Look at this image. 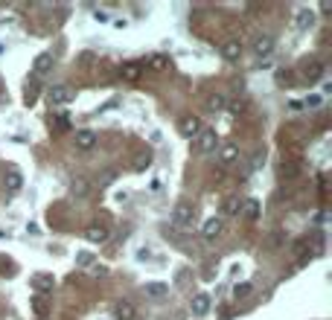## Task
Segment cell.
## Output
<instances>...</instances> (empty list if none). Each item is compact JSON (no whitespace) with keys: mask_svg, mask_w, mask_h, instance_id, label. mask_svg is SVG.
Segmentation results:
<instances>
[{"mask_svg":"<svg viewBox=\"0 0 332 320\" xmlns=\"http://www.w3.org/2000/svg\"><path fill=\"white\" fill-rule=\"evenodd\" d=\"M172 222L178 224V227H192V222H196L192 207H189V204H178L175 210H172Z\"/></svg>","mask_w":332,"mask_h":320,"instance_id":"cell-1","label":"cell"},{"mask_svg":"<svg viewBox=\"0 0 332 320\" xmlns=\"http://www.w3.org/2000/svg\"><path fill=\"white\" fill-rule=\"evenodd\" d=\"M73 143H76V149L82 151H90L93 146L99 143L96 131H90V128H82V131H76V137H73Z\"/></svg>","mask_w":332,"mask_h":320,"instance_id":"cell-2","label":"cell"},{"mask_svg":"<svg viewBox=\"0 0 332 320\" xmlns=\"http://www.w3.org/2000/svg\"><path fill=\"white\" fill-rule=\"evenodd\" d=\"M47 99H50L53 105H64V102L73 99V90L67 88V85H53V88L47 90Z\"/></svg>","mask_w":332,"mask_h":320,"instance_id":"cell-3","label":"cell"},{"mask_svg":"<svg viewBox=\"0 0 332 320\" xmlns=\"http://www.w3.org/2000/svg\"><path fill=\"white\" fill-rule=\"evenodd\" d=\"M196 146L198 151H213L216 146H219V137H216V131H210V128H201L196 137Z\"/></svg>","mask_w":332,"mask_h":320,"instance_id":"cell-4","label":"cell"},{"mask_svg":"<svg viewBox=\"0 0 332 320\" xmlns=\"http://www.w3.org/2000/svg\"><path fill=\"white\" fill-rule=\"evenodd\" d=\"M178 131L184 134V137H198V131H201V119L198 116H184L178 125Z\"/></svg>","mask_w":332,"mask_h":320,"instance_id":"cell-5","label":"cell"},{"mask_svg":"<svg viewBox=\"0 0 332 320\" xmlns=\"http://www.w3.org/2000/svg\"><path fill=\"white\" fill-rule=\"evenodd\" d=\"M32 70L41 76V73H50L53 70V53H38L35 62H32Z\"/></svg>","mask_w":332,"mask_h":320,"instance_id":"cell-6","label":"cell"},{"mask_svg":"<svg viewBox=\"0 0 332 320\" xmlns=\"http://www.w3.org/2000/svg\"><path fill=\"white\" fill-rule=\"evenodd\" d=\"M85 239L93 242V245H102V242L108 239V227H102V224H90L88 230H85Z\"/></svg>","mask_w":332,"mask_h":320,"instance_id":"cell-7","label":"cell"},{"mask_svg":"<svg viewBox=\"0 0 332 320\" xmlns=\"http://www.w3.org/2000/svg\"><path fill=\"white\" fill-rule=\"evenodd\" d=\"M271 50H274V38H271V35H260L257 41H253V53L260 55V58L271 55Z\"/></svg>","mask_w":332,"mask_h":320,"instance_id":"cell-8","label":"cell"},{"mask_svg":"<svg viewBox=\"0 0 332 320\" xmlns=\"http://www.w3.org/2000/svg\"><path fill=\"white\" fill-rule=\"evenodd\" d=\"M134 314H137L134 306H131V303H126V300L114 306V317H117V320H134Z\"/></svg>","mask_w":332,"mask_h":320,"instance_id":"cell-9","label":"cell"},{"mask_svg":"<svg viewBox=\"0 0 332 320\" xmlns=\"http://www.w3.org/2000/svg\"><path fill=\"white\" fill-rule=\"evenodd\" d=\"M222 227H225L222 218H207L204 222V239H216V236L222 233Z\"/></svg>","mask_w":332,"mask_h":320,"instance_id":"cell-10","label":"cell"},{"mask_svg":"<svg viewBox=\"0 0 332 320\" xmlns=\"http://www.w3.org/2000/svg\"><path fill=\"white\" fill-rule=\"evenodd\" d=\"M192 311H196L198 317H204L207 311H210V297L207 294H196L192 297Z\"/></svg>","mask_w":332,"mask_h":320,"instance_id":"cell-11","label":"cell"},{"mask_svg":"<svg viewBox=\"0 0 332 320\" xmlns=\"http://www.w3.org/2000/svg\"><path fill=\"white\" fill-rule=\"evenodd\" d=\"M146 294L154 297V300H161V297L169 294V285H166V283H146Z\"/></svg>","mask_w":332,"mask_h":320,"instance_id":"cell-12","label":"cell"},{"mask_svg":"<svg viewBox=\"0 0 332 320\" xmlns=\"http://www.w3.org/2000/svg\"><path fill=\"white\" fill-rule=\"evenodd\" d=\"M21 187H24L21 172H18V169H9V172H6V189H9V192H18Z\"/></svg>","mask_w":332,"mask_h":320,"instance_id":"cell-13","label":"cell"},{"mask_svg":"<svg viewBox=\"0 0 332 320\" xmlns=\"http://www.w3.org/2000/svg\"><path fill=\"white\" fill-rule=\"evenodd\" d=\"M222 55H225L227 62H239V55H242V47L236 44V41H227V44L222 47Z\"/></svg>","mask_w":332,"mask_h":320,"instance_id":"cell-14","label":"cell"},{"mask_svg":"<svg viewBox=\"0 0 332 320\" xmlns=\"http://www.w3.org/2000/svg\"><path fill=\"white\" fill-rule=\"evenodd\" d=\"M315 24V12L312 9H300L297 12V29H309Z\"/></svg>","mask_w":332,"mask_h":320,"instance_id":"cell-15","label":"cell"},{"mask_svg":"<svg viewBox=\"0 0 332 320\" xmlns=\"http://www.w3.org/2000/svg\"><path fill=\"white\" fill-rule=\"evenodd\" d=\"M120 73H123L128 82H134V79H140V64H137V62H126L123 67H120Z\"/></svg>","mask_w":332,"mask_h":320,"instance_id":"cell-16","label":"cell"},{"mask_svg":"<svg viewBox=\"0 0 332 320\" xmlns=\"http://www.w3.org/2000/svg\"><path fill=\"white\" fill-rule=\"evenodd\" d=\"M219 157H222V163H233V160L239 157V149H236V146H222Z\"/></svg>","mask_w":332,"mask_h":320,"instance_id":"cell-17","label":"cell"},{"mask_svg":"<svg viewBox=\"0 0 332 320\" xmlns=\"http://www.w3.org/2000/svg\"><path fill=\"white\" fill-rule=\"evenodd\" d=\"M149 67H152V70H166V67H169V58H166V55H152V58H149Z\"/></svg>","mask_w":332,"mask_h":320,"instance_id":"cell-18","label":"cell"},{"mask_svg":"<svg viewBox=\"0 0 332 320\" xmlns=\"http://www.w3.org/2000/svg\"><path fill=\"white\" fill-rule=\"evenodd\" d=\"M245 215H248V218H257V215H260V201H257V198H248V201H245Z\"/></svg>","mask_w":332,"mask_h":320,"instance_id":"cell-19","label":"cell"},{"mask_svg":"<svg viewBox=\"0 0 332 320\" xmlns=\"http://www.w3.org/2000/svg\"><path fill=\"white\" fill-rule=\"evenodd\" d=\"M35 288L41 294H47L50 288H53V279H50V276H35Z\"/></svg>","mask_w":332,"mask_h":320,"instance_id":"cell-20","label":"cell"},{"mask_svg":"<svg viewBox=\"0 0 332 320\" xmlns=\"http://www.w3.org/2000/svg\"><path fill=\"white\" fill-rule=\"evenodd\" d=\"M251 294V283H239L233 285V297H248Z\"/></svg>","mask_w":332,"mask_h":320,"instance_id":"cell-21","label":"cell"},{"mask_svg":"<svg viewBox=\"0 0 332 320\" xmlns=\"http://www.w3.org/2000/svg\"><path fill=\"white\" fill-rule=\"evenodd\" d=\"M73 192H76V195H85V192H88V181L76 178V181H73Z\"/></svg>","mask_w":332,"mask_h":320,"instance_id":"cell-22","label":"cell"},{"mask_svg":"<svg viewBox=\"0 0 332 320\" xmlns=\"http://www.w3.org/2000/svg\"><path fill=\"white\" fill-rule=\"evenodd\" d=\"M222 108H225V96H219V93L210 96V111H222Z\"/></svg>","mask_w":332,"mask_h":320,"instance_id":"cell-23","label":"cell"},{"mask_svg":"<svg viewBox=\"0 0 332 320\" xmlns=\"http://www.w3.org/2000/svg\"><path fill=\"white\" fill-rule=\"evenodd\" d=\"M236 210H239V198H227V201H225V213L230 215V213H236Z\"/></svg>","mask_w":332,"mask_h":320,"instance_id":"cell-24","label":"cell"},{"mask_svg":"<svg viewBox=\"0 0 332 320\" xmlns=\"http://www.w3.org/2000/svg\"><path fill=\"white\" fill-rule=\"evenodd\" d=\"M149 163H152V154H149V151H146L143 157H137V172L143 169V166H149Z\"/></svg>","mask_w":332,"mask_h":320,"instance_id":"cell-25","label":"cell"},{"mask_svg":"<svg viewBox=\"0 0 332 320\" xmlns=\"http://www.w3.org/2000/svg\"><path fill=\"white\" fill-rule=\"evenodd\" d=\"M321 102H323V99L318 96V93H312V96L306 99V105H309V108H318V105H321Z\"/></svg>","mask_w":332,"mask_h":320,"instance_id":"cell-26","label":"cell"},{"mask_svg":"<svg viewBox=\"0 0 332 320\" xmlns=\"http://www.w3.org/2000/svg\"><path fill=\"white\" fill-rule=\"evenodd\" d=\"M230 111H233V114H239V111H245V102H242V99H236V102H230Z\"/></svg>","mask_w":332,"mask_h":320,"instance_id":"cell-27","label":"cell"},{"mask_svg":"<svg viewBox=\"0 0 332 320\" xmlns=\"http://www.w3.org/2000/svg\"><path fill=\"white\" fill-rule=\"evenodd\" d=\"M90 262H93V259H90V253H79V265L82 268H88Z\"/></svg>","mask_w":332,"mask_h":320,"instance_id":"cell-28","label":"cell"}]
</instances>
